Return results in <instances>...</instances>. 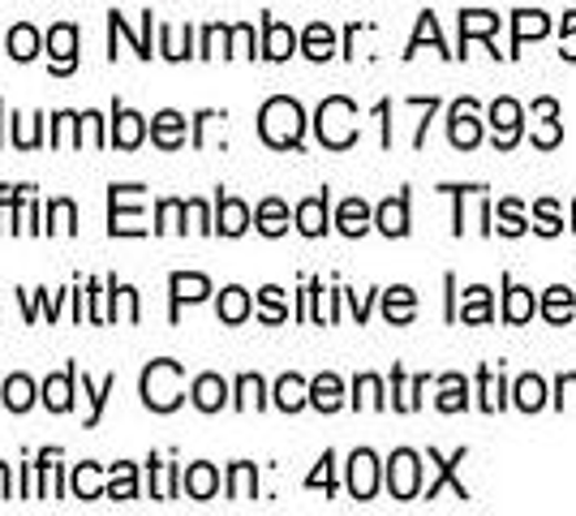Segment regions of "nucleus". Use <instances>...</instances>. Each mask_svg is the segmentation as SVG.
Returning a JSON list of instances; mask_svg holds the SVG:
<instances>
[{"mask_svg":"<svg viewBox=\"0 0 576 516\" xmlns=\"http://www.w3.org/2000/svg\"><path fill=\"white\" fill-rule=\"evenodd\" d=\"M259 134H263V143L275 147V151L302 147V134H306V113H302V104L289 99V95L268 99L263 113H259Z\"/></svg>","mask_w":576,"mask_h":516,"instance_id":"f257e3e1","label":"nucleus"},{"mask_svg":"<svg viewBox=\"0 0 576 516\" xmlns=\"http://www.w3.org/2000/svg\"><path fill=\"white\" fill-rule=\"evenodd\" d=\"M186 400V366L172 358H159L143 370V404L151 413H172Z\"/></svg>","mask_w":576,"mask_h":516,"instance_id":"f03ea898","label":"nucleus"},{"mask_svg":"<svg viewBox=\"0 0 576 516\" xmlns=\"http://www.w3.org/2000/svg\"><path fill=\"white\" fill-rule=\"evenodd\" d=\"M314 129H318V143H323V147L345 151V147L357 143V108L348 104L345 95H332V99H323Z\"/></svg>","mask_w":576,"mask_h":516,"instance_id":"7ed1b4c3","label":"nucleus"},{"mask_svg":"<svg viewBox=\"0 0 576 516\" xmlns=\"http://www.w3.org/2000/svg\"><path fill=\"white\" fill-rule=\"evenodd\" d=\"M387 491L396 499H418V491H422V461H418V452H409V447L391 452V461H387Z\"/></svg>","mask_w":576,"mask_h":516,"instance_id":"20e7f679","label":"nucleus"},{"mask_svg":"<svg viewBox=\"0 0 576 516\" xmlns=\"http://www.w3.org/2000/svg\"><path fill=\"white\" fill-rule=\"evenodd\" d=\"M348 491H353V499H375V491H379V461H375L370 447L348 456Z\"/></svg>","mask_w":576,"mask_h":516,"instance_id":"39448f33","label":"nucleus"},{"mask_svg":"<svg viewBox=\"0 0 576 516\" xmlns=\"http://www.w3.org/2000/svg\"><path fill=\"white\" fill-rule=\"evenodd\" d=\"M48 56H52V74H74V65H77L74 22H56V27L48 31Z\"/></svg>","mask_w":576,"mask_h":516,"instance_id":"423d86ee","label":"nucleus"},{"mask_svg":"<svg viewBox=\"0 0 576 516\" xmlns=\"http://www.w3.org/2000/svg\"><path fill=\"white\" fill-rule=\"evenodd\" d=\"M143 138H147V117H138L125 104H113V134H108V143H116L121 151H134V147H143Z\"/></svg>","mask_w":576,"mask_h":516,"instance_id":"0eeeda50","label":"nucleus"},{"mask_svg":"<svg viewBox=\"0 0 576 516\" xmlns=\"http://www.w3.org/2000/svg\"><path fill=\"white\" fill-rule=\"evenodd\" d=\"M74 383H77V366H65L61 375H48V379H43L39 400H43L52 413H70V409H74Z\"/></svg>","mask_w":576,"mask_h":516,"instance_id":"6e6552de","label":"nucleus"},{"mask_svg":"<svg viewBox=\"0 0 576 516\" xmlns=\"http://www.w3.org/2000/svg\"><path fill=\"white\" fill-rule=\"evenodd\" d=\"M168 288H172V323L181 318V306H193L211 293V280L198 276V272H172L168 276Z\"/></svg>","mask_w":576,"mask_h":516,"instance_id":"1a4fd4ad","label":"nucleus"},{"mask_svg":"<svg viewBox=\"0 0 576 516\" xmlns=\"http://www.w3.org/2000/svg\"><path fill=\"white\" fill-rule=\"evenodd\" d=\"M448 134H452V147H461V151H469V147L482 143V120H478V113H473V99H461V104L452 108Z\"/></svg>","mask_w":576,"mask_h":516,"instance_id":"9d476101","label":"nucleus"},{"mask_svg":"<svg viewBox=\"0 0 576 516\" xmlns=\"http://www.w3.org/2000/svg\"><path fill=\"white\" fill-rule=\"evenodd\" d=\"M491 125H495L500 151L516 147V138H521V104H516V99H495V104H491Z\"/></svg>","mask_w":576,"mask_h":516,"instance_id":"9b49d317","label":"nucleus"},{"mask_svg":"<svg viewBox=\"0 0 576 516\" xmlns=\"http://www.w3.org/2000/svg\"><path fill=\"white\" fill-rule=\"evenodd\" d=\"M245 229H250V207L241 199H232V194H220V199H216V233L241 238Z\"/></svg>","mask_w":576,"mask_h":516,"instance_id":"f8f14e48","label":"nucleus"},{"mask_svg":"<svg viewBox=\"0 0 576 516\" xmlns=\"http://www.w3.org/2000/svg\"><path fill=\"white\" fill-rule=\"evenodd\" d=\"M190 400L202 409V413H220L229 404V383L220 375H198L190 388Z\"/></svg>","mask_w":576,"mask_h":516,"instance_id":"ddd939ff","label":"nucleus"},{"mask_svg":"<svg viewBox=\"0 0 576 516\" xmlns=\"http://www.w3.org/2000/svg\"><path fill=\"white\" fill-rule=\"evenodd\" d=\"M151 138H155V147H164V151L186 147V117H181V113H172V108L155 113L151 117Z\"/></svg>","mask_w":576,"mask_h":516,"instance_id":"4468645a","label":"nucleus"},{"mask_svg":"<svg viewBox=\"0 0 576 516\" xmlns=\"http://www.w3.org/2000/svg\"><path fill=\"white\" fill-rule=\"evenodd\" d=\"M293 52H297V35H293L284 22L263 18V56H268V61H289Z\"/></svg>","mask_w":576,"mask_h":516,"instance_id":"2eb2a0df","label":"nucleus"},{"mask_svg":"<svg viewBox=\"0 0 576 516\" xmlns=\"http://www.w3.org/2000/svg\"><path fill=\"white\" fill-rule=\"evenodd\" d=\"M375 224L384 229L387 238H405L409 233V194H396L375 211Z\"/></svg>","mask_w":576,"mask_h":516,"instance_id":"dca6fc26","label":"nucleus"},{"mask_svg":"<svg viewBox=\"0 0 576 516\" xmlns=\"http://www.w3.org/2000/svg\"><path fill=\"white\" fill-rule=\"evenodd\" d=\"M181 486H186L190 499H211V495L220 491V474H216V465L198 461V465H190V470L181 474Z\"/></svg>","mask_w":576,"mask_h":516,"instance_id":"f3484780","label":"nucleus"},{"mask_svg":"<svg viewBox=\"0 0 576 516\" xmlns=\"http://www.w3.org/2000/svg\"><path fill=\"white\" fill-rule=\"evenodd\" d=\"M297 229H302L306 238H323V233H327V190L306 202H297Z\"/></svg>","mask_w":576,"mask_h":516,"instance_id":"a211bd4d","label":"nucleus"},{"mask_svg":"<svg viewBox=\"0 0 576 516\" xmlns=\"http://www.w3.org/2000/svg\"><path fill=\"white\" fill-rule=\"evenodd\" d=\"M310 404L323 409V413H336V409L345 404V383H341L336 375H318V379L310 383Z\"/></svg>","mask_w":576,"mask_h":516,"instance_id":"6ab92c4d","label":"nucleus"},{"mask_svg":"<svg viewBox=\"0 0 576 516\" xmlns=\"http://www.w3.org/2000/svg\"><path fill=\"white\" fill-rule=\"evenodd\" d=\"M4 56L13 61H35L39 56V31L31 22H18L9 35H4Z\"/></svg>","mask_w":576,"mask_h":516,"instance_id":"aec40b11","label":"nucleus"},{"mask_svg":"<svg viewBox=\"0 0 576 516\" xmlns=\"http://www.w3.org/2000/svg\"><path fill=\"white\" fill-rule=\"evenodd\" d=\"M0 400H4L9 413H27V409L35 404V383H31L27 375H9L4 388H0Z\"/></svg>","mask_w":576,"mask_h":516,"instance_id":"412c9836","label":"nucleus"},{"mask_svg":"<svg viewBox=\"0 0 576 516\" xmlns=\"http://www.w3.org/2000/svg\"><path fill=\"white\" fill-rule=\"evenodd\" d=\"M250 293L245 288H237V284H229L224 293H220V306H216V315H220V323H229V327H237V323H245L250 318Z\"/></svg>","mask_w":576,"mask_h":516,"instance_id":"4be33fe9","label":"nucleus"},{"mask_svg":"<svg viewBox=\"0 0 576 516\" xmlns=\"http://www.w3.org/2000/svg\"><path fill=\"white\" fill-rule=\"evenodd\" d=\"M275 404H280L284 413H297L302 404H310V383L302 375H284V379L275 383Z\"/></svg>","mask_w":576,"mask_h":516,"instance_id":"5701e85b","label":"nucleus"},{"mask_svg":"<svg viewBox=\"0 0 576 516\" xmlns=\"http://www.w3.org/2000/svg\"><path fill=\"white\" fill-rule=\"evenodd\" d=\"M418 310V297H413V288H405V284H396V288H387L384 293V315L387 323H409Z\"/></svg>","mask_w":576,"mask_h":516,"instance_id":"b1692460","label":"nucleus"},{"mask_svg":"<svg viewBox=\"0 0 576 516\" xmlns=\"http://www.w3.org/2000/svg\"><path fill=\"white\" fill-rule=\"evenodd\" d=\"M254 224H259V233H263V238H280V233L289 229V207H284L280 199H263L259 202Z\"/></svg>","mask_w":576,"mask_h":516,"instance_id":"393cba45","label":"nucleus"},{"mask_svg":"<svg viewBox=\"0 0 576 516\" xmlns=\"http://www.w3.org/2000/svg\"><path fill=\"white\" fill-rule=\"evenodd\" d=\"M336 224H341V233H345V238H362V233L370 229V207H366L362 199H345L341 202Z\"/></svg>","mask_w":576,"mask_h":516,"instance_id":"a878e982","label":"nucleus"},{"mask_svg":"<svg viewBox=\"0 0 576 516\" xmlns=\"http://www.w3.org/2000/svg\"><path fill=\"white\" fill-rule=\"evenodd\" d=\"M302 52H306L310 61H327V56L336 52V35H332V27H327V22L306 27V35H302Z\"/></svg>","mask_w":576,"mask_h":516,"instance_id":"bb28decb","label":"nucleus"},{"mask_svg":"<svg viewBox=\"0 0 576 516\" xmlns=\"http://www.w3.org/2000/svg\"><path fill=\"white\" fill-rule=\"evenodd\" d=\"M259 495V470L250 461H237L229 470V499H254Z\"/></svg>","mask_w":576,"mask_h":516,"instance_id":"cd10ccee","label":"nucleus"},{"mask_svg":"<svg viewBox=\"0 0 576 516\" xmlns=\"http://www.w3.org/2000/svg\"><path fill=\"white\" fill-rule=\"evenodd\" d=\"M430 461H434V465H439V477H434V482H430V486H426V499H434V495H439V486H443V482H452V486H457V499H469V491H464L461 482H457V465H461V461H464V447H461V452H457V456H452V461H443V456H439V452H430Z\"/></svg>","mask_w":576,"mask_h":516,"instance_id":"c85d7f7f","label":"nucleus"},{"mask_svg":"<svg viewBox=\"0 0 576 516\" xmlns=\"http://www.w3.org/2000/svg\"><path fill=\"white\" fill-rule=\"evenodd\" d=\"M113 392H116V375H108L100 388H95V383L82 375V397L91 400V418H86V427H100V418H104V404H108V397H113Z\"/></svg>","mask_w":576,"mask_h":516,"instance_id":"c756f323","label":"nucleus"},{"mask_svg":"<svg viewBox=\"0 0 576 516\" xmlns=\"http://www.w3.org/2000/svg\"><path fill=\"white\" fill-rule=\"evenodd\" d=\"M108 499H138V470L129 461H116L108 477Z\"/></svg>","mask_w":576,"mask_h":516,"instance_id":"7c9ffc66","label":"nucleus"},{"mask_svg":"<svg viewBox=\"0 0 576 516\" xmlns=\"http://www.w3.org/2000/svg\"><path fill=\"white\" fill-rule=\"evenodd\" d=\"M534 310H538L534 293L512 284V288H507V297H503V318H507V323H525V318H534Z\"/></svg>","mask_w":576,"mask_h":516,"instance_id":"2f4dec72","label":"nucleus"},{"mask_svg":"<svg viewBox=\"0 0 576 516\" xmlns=\"http://www.w3.org/2000/svg\"><path fill=\"white\" fill-rule=\"evenodd\" d=\"M186 215H190V202L164 199V202H159V211H155V233H168V229L186 233Z\"/></svg>","mask_w":576,"mask_h":516,"instance_id":"473e14b6","label":"nucleus"},{"mask_svg":"<svg viewBox=\"0 0 576 516\" xmlns=\"http://www.w3.org/2000/svg\"><path fill=\"white\" fill-rule=\"evenodd\" d=\"M48 233H77V207L70 199H52L48 202Z\"/></svg>","mask_w":576,"mask_h":516,"instance_id":"72a5a7b5","label":"nucleus"},{"mask_svg":"<svg viewBox=\"0 0 576 516\" xmlns=\"http://www.w3.org/2000/svg\"><path fill=\"white\" fill-rule=\"evenodd\" d=\"M573 288H564V284H555V288H546V302H542V315L551 318V323H568L573 318Z\"/></svg>","mask_w":576,"mask_h":516,"instance_id":"f704fd0d","label":"nucleus"},{"mask_svg":"<svg viewBox=\"0 0 576 516\" xmlns=\"http://www.w3.org/2000/svg\"><path fill=\"white\" fill-rule=\"evenodd\" d=\"M500 31V18L486 13V9H473V13H461V43L469 48L473 35H495Z\"/></svg>","mask_w":576,"mask_h":516,"instance_id":"c9c22d12","label":"nucleus"},{"mask_svg":"<svg viewBox=\"0 0 576 516\" xmlns=\"http://www.w3.org/2000/svg\"><path fill=\"white\" fill-rule=\"evenodd\" d=\"M74 495L77 499H100V495H108V491L100 486V465H95V461L74 465Z\"/></svg>","mask_w":576,"mask_h":516,"instance_id":"e433bc0d","label":"nucleus"},{"mask_svg":"<svg viewBox=\"0 0 576 516\" xmlns=\"http://www.w3.org/2000/svg\"><path fill=\"white\" fill-rule=\"evenodd\" d=\"M461 318H464V323H491V288L473 284V288L464 293Z\"/></svg>","mask_w":576,"mask_h":516,"instance_id":"4c0bfd02","label":"nucleus"},{"mask_svg":"<svg viewBox=\"0 0 576 516\" xmlns=\"http://www.w3.org/2000/svg\"><path fill=\"white\" fill-rule=\"evenodd\" d=\"M263 392H268V388H263L259 375H241V379H237V400H232V404H237V409H263V404H268Z\"/></svg>","mask_w":576,"mask_h":516,"instance_id":"58836bf2","label":"nucleus"},{"mask_svg":"<svg viewBox=\"0 0 576 516\" xmlns=\"http://www.w3.org/2000/svg\"><path fill=\"white\" fill-rule=\"evenodd\" d=\"M469 404V383H464L461 375H443V397H439V409L443 413H457Z\"/></svg>","mask_w":576,"mask_h":516,"instance_id":"ea45409f","label":"nucleus"},{"mask_svg":"<svg viewBox=\"0 0 576 516\" xmlns=\"http://www.w3.org/2000/svg\"><path fill=\"white\" fill-rule=\"evenodd\" d=\"M516 404H521L525 413H534V409L546 404V383H542L538 375H525V379L516 383Z\"/></svg>","mask_w":576,"mask_h":516,"instance_id":"a19ab883","label":"nucleus"},{"mask_svg":"<svg viewBox=\"0 0 576 516\" xmlns=\"http://www.w3.org/2000/svg\"><path fill=\"white\" fill-rule=\"evenodd\" d=\"M353 404H357V409H366V404H370V409H384V383H379L375 375H362V379L353 383Z\"/></svg>","mask_w":576,"mask_h":516,"instance_id":"79ce46f5","label":"nucleus"},{"mask_svg":"<svg viewBox=\"0 0 576 516\" xmlns=\"http://www.w3.org/2000/svg\"><path fill=\"white\" fill-rule=\"evenodd\" d=\"M259 315H263V323H284L289 318V310H284V288H275V284H268L263 293H259Z\"/></svg>","mask_w":576,"mask_h":516,"instance_id":"37998d69","label":"nucleus"},{"mask_svg":"<svg viewBox=\"0 0 576 516\" xmlns=\"http://www.w3.org/2000/svg\"><path fill=\"white\" fill-rule=\"evenodd\" d=\"M546 31H551V22H546L542 13H530V9H525V13H516V43H512V48H521V43L534 40V35L542 40Z\"/></svg>","mask_w":576,"mask_h":516,"instance_id":"c03bdc74","label":"nucleus"},{"mask_svg":"<svg viewBox=\"0 0 576 516\" xmlns=\"http://www.w3.org/2000/svg\"><path fill=\"white\" fill-rule=\"evenodd\" d=\"M159 52H164L168 61H186V56H193L190 43L181 48V31H172V27H159Z\"/></svg>","mask_w":576,"mask_h":516,"instance_id":"a18cd8bd","label":"nucleus"},{"mask_svg":"<svg viewBox=\"0 0 576 516\" xmlns=\"http://www.w3.org/2000/svg\"><path fill=\"white\" fill-rule=\"evenodd\" d=\"M229 56H254V27H229Z\"/></svg>","mask_w":576,"mask_h":516,"instance_id":"49530a36","label":"nucleus"},{"mask_svg":"<svg viewBox=\"0 0 576 516\" xmlns=\"http://www.w3.org/2000/svg\"><path fill=\"white\" fill-rule=\"evenodd\" d=\"M332 465H336V456H332V452H323V461H318V470H314V474L306 477V486H310V491H314V486H323L327 495L336 491V477H332Z\"/></svg>","mask_w":576,"mask_h":516,"instance_id":"de8ad7c7","label":"nucleus"},{"mask_svg":"<svg viewBox=\"0 0 576 516\" xmlns=\"http://www.w3.org/2000/svg\"><path fill=\"white\" fill-rule=\"evenodd\" d=\"M500 233H507V238H516V233H525V220H521V207L507 199L500 202Z\"/></svg>","mask_w":576,"mask_h":516,"instance_id":"09e8293b","label":"nucleus"},{"mask_svg":"<svg viewBox=\"0 0 576 516\" xmlns=\"http://www.w3.org/2000/svg\"><path fill=\"white\" fill-rule=\"evenodd\" d=\"M538 229L546 233V238H555L559 233V211H555V202H538Z\"/></svg>","mask_w":576,"mask_h":516,"instance_id":"8fccbe9b","label":"nucleus"},{"mask_svg":"<svg viewBox=\"0 0 576 516\" xmlns=\"http://www.w3.org/2000/svg\"><path fill=\"white\" fill-rule=\"evenodd\" d=\"M555 143H559V120L546 117L542 129H534V147H555Z\"/></svg>","mask_w":576,"mask_h":516,"instance_id":"3c124183","label":"nucleus"},{"mask_svg":"<svg viewBox=\"0 0 576 516\" xmlns=\"http://www.w3.org/2000/svg\"><path fill=\"white\" fill-rule=\"evenodd\" d=\"M190 220L198 224V233H216V220L207 215V207H202L198 199H190Z\"/></svg>","mask_w":576,"mask_h":516,"instance_id":"603ef678","label":"nucleus"},{"mask_svg":"<svg viewBox=\"0 0 576 516\" xmlns=\"http://www.w3.org/2000/svg\"><path fill=\"white\" fill-rule=\"evenodd\" d=\"M310 293H314V302H318L323 284H318V280H310ZM310 318H314V323H327V315H323V306H314V310H310Z\"/></svg>","mask_w":576,"mask_h":516,"instance_id":"864d4df0","label":"nucleus"},{"mask_svg":"<svg viewBox=\"0 0 576 516\" xmlns=\"http://www.w3.org/2000/svg\"><path fill=\"white\" fill-rule=\"evenodd\" d=\"M534 113H538V117H559V108H555V99H538V104H534Z\"/></svg>","mask_w":576,"mask_h":516,"instance_id":"5fc2aeb1","label":"nucleus"},{"mask_svg":"<svg viewBox=\"0 0 576 516\" xmlns=\"http://www.w3.org/2000/svg\"><path fill=\"white\" fill-rule=\"evenodd\" d=\"M13 495V482H9V465H0V499Z\"/></svg>","mask_w":576,"mask_h":516,"instance_id":"6e6d98bb","label":"nucleus"},{"mask_svg":"<svg viewBox=\"0 0 576 516\" xmlns=\"http://www.w3.org/2000/svg\"><path fill=\"white\" fill-rule=\"evenodd\" d=\"M564 56H568V61H576V31H573V22H568V43H564Z\"/></svg>","mask_w":576,"mask_h":516,"instance_id":"4d7b16f0","label":"nucleus"},{"mask_svg":"<svg viewBox=\"0 0 576 516\" xmlns=\"http://www.w3.org/2000/svg\"><path fill=\"white\" fill-rule=\"evenodd\" d=\"M0 117H4V99H0Z\"/></svg>","mask_w":576,"mask_h":516,"instance_id":"13d9d810","label":"nucleus"}]
</instances>
